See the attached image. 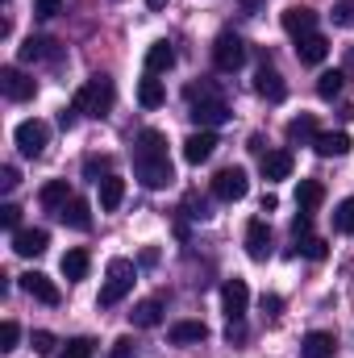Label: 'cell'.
Wrapping results in <instances>:
<instances>
[{
	"mask_svg": "<svg viewBox=\"0 0 354 358\" xmlns=\"http://www.w3.org/2000/svg\"><path fill=\"white\" fill-rule=\"evenodd\" d=\"M246 192H250V179H246L242 167H225V171H217V179H213V196H217V200H225V204L242 200Z\"/></svg>",
	"mask_w": 354,
	"mask_h": 358,
	"instance_id": "obj_7",
	"label": "cell"
},
{
	"mask_svg": "<svg viewBox=\"0 0 354 358\" xmlns=\"http://www.w3.org/2000/svg\"><path fill=\"white\" fill-rule=\"evenodd\" d=\"M84 176L100 183V176H108V159H96V155H92V159H84Z\"/></svg>",
	"mask_w": 354,
	"mask_h": 358,
	"instance_id": "obj_39",
	"label": "cell"
},
{
	"mask_svg": "<svg viewBox=\"0 0 354 358\" xmlns=\"http://www.w3.org/2000/svg\"><path fill=\"white\" fill-rule=\"evenodd\" d=\"M59 221H63V225H71V229H92L88 200H80V196H71V200L63 204V213H59Z\"/></svg>",
	"mask_w": 354,
	"mask_h": 358,
	"instance_id": "obj_23",
	"label": "cell"
},
{
	"mask_svg": "<svg viewBox=\"0 0 354 358\" xmlns=\"http://www.w3.org/2000/svg\"><path fill=\"white\" fill-rule=\"evenodd\" d=\"M163 100H167V92H163L159 80H142V84H138V104H142V108H159Z\"/></svg>",
	"mask_w": 354,
	"mask_h": 358,
	"instance_id": "obj_31",
	"label": "cell"
},
{
	"mask_svg": "<svg viewBox=\"0 0 354 358\" xmlns=\"http://www.w3.org/2000/svg\"><path fill=\"white\" fill-rule=\"evenodd\" d=\"M246 55H250V46H246L238 34H221V38L213 42V67L225 71V76H234V71L246 63Z\"/></svg>",
	"mask_w": 354,
	"mask_h": 358,
	"instance_id": "obj_5",
	"label": "cell"
},
{
	"mask_svg": "<svg viewBox=\"0 0 354 358\" xmlns=\"http://www.w3.org/2000/svg\"><path fill=\"white\" fill-rule=\"evenodd\" d=\"M213 150H217V134H213V129H200V134H192V138L183 142V159H187V163H208Z\"/></svg>",
	"mask_w": 354,
	"mask_h": 358,
	"instance_id": "obj_18",
	"label": "cell"
},
{
	"mask_svg": "<svg viewBox=\"0 0 354 358\" xmlns=\"http://www.w3.org/2000/svg\"><path fill=\"white\" fill-rule=\"evenodd\" d=\"M346 88V71H321V80H317V96L321 100H338Z\"/></svg>",
	"mask_w": 354,
	"mask_h": 358,
	"instance_id": "obj_29",
	"label": "cell"
},
{
	"mask_svg": "<svg viewBox=\"0 0 354 358\" xmlns=\"http://www.w3.org/2000/svg\"><path fill=\"white\" fill-rule=\"evenodd\" d=\"M121 200H125V179L104 176L100 179V208H117Z\"/></svg>",
	"mask_w": 354,
	"mask_h": 358,
	"instance_id": "obj_28",
	"label": "cell"
},
{
	"mask_svg": "<svg viewBox=\"0 0 354 358\" xmlns=\"http://www.w3.org/2000/svg\"><path fill=\"white\" fill-rule=\"evenodd\" d=\"M55 346H59V342H55V334H46V329H38V334H34V350H38V355H55Z\"/></svg>",
	"mask_w": 354,
	"mask_h": 358,
	"instance_id": "obj_41",
	"label": "cell"
},
{
	"mask_svg": "<svg viewBox=\"0 0 354 358\" xmlns=\"http://www.w3.org/2000/svg\"><path fill=\"white\" fill-rule=\"evenodd\" d=\"M21 287H25L34 300H42V304H59V300H63L59 283H55L50 275H42V271H29V275H21Z\"/></svg>",
	"mask_w": 354,
	"mask_h": 358,
	"instance_id": "obj_12",
	"label": "cell"
},
{
	"mask_svg": "<svg viewBox=\"0 0 354 358\" xmlns=\"http://www.w3.org/2000/svg\"><path fill=\"white\" fill-rule=\"evenodd\" d=\"M255 92L263 96V100H271V104H279L283 96H288V84H283V76L275 71V67H259V76H255Z\"/></svg>",
	"mask_w": 354,
	"mask_h": 358,
	"instance_id": "obj_16",
	"label": "cell"
},
{
	"mask_svg": "<svg viewBox=\"0 0 354 358\" xmlns=\"http://www.w3.org/2000/svg\"><path fill=\"white\" fill-rule=\"evenodd\" d=\"M334 355H338V338H334V334H325V329L304 334V342H300V358H334Z\"/></svg>",
	"mask_w": 354,
	"mask_h": 358,
	"instance_id": "obj_15",
	"label": "cell"
},
{
	"mask_svg": "<svg viewBox=\"0 0 354 358\" xmlns=\"http://www.w3.org/2000/svg\"><path fill=\"white\" fill-rule=\"evenodd\" d=\"M129 321H134L138 329H155V325H163V300H159V296L142 300V304L129 313Z\"/></svg>",
	"mask_w": 354,
	"mask_h": 358,
	"instance_id": "obj_22",
	"label": "cell"
},
{
	"mask_svg": "<svg viewBox=\"0 0 354 358\" xmlns=\"http://www.w3.org/2000/svg\"><path fill=\"white\" fill-rule=\"evenodd\" d=\"M279 308H283V300H279V296H263V313H267V317H275Z\"/></svg>",
	"mask_w": 354,
	"mask_h": 358,
	"instance_id": "obj_46",
	"label": "cell"
},
{
	"mask_svg": "<svg viewBox=\"0 0 354 358\" xmlns=\"http://www.w3.org/2000/svg\"><path fill=\"white\" fill-rule=\"evenodd\" d=\"M313 150L321 159H342V155H351V134H317Z\"/></svg>",
	"mask_w": 354,
	"mask_h": 358,
	"instance_id": "obj_21",
	"label": "cell"
},
{
	"mask_svg": "<svg viewBox=\"0 0 354 358\" xmlns=\"http://www.w3.org/2000/svg\"><path fill=\"white\" fill-rule=\"evenodd\" d=\"M134 171L146 187H167L176 179V167L167 159V138L159 129H142L138 134V150H134Z\"/></svg>",
	"mask_w": 354,
	"mask_h": 358,
	"instance_id": "obj_1",
	"label": "cell"
},
{
	"mask_svg": "<svg viewBox=\"0 0 354 358\" xmlns=\"http://www.w3.org/2000/svg\"><path fill=\"white\" fill-rule=\"evenodd\" d=\"M113 100H117L113 80H108V76H92L88 84L76 92V100H71V104H76L80 113H88V117H104V113L113 108Z\"/></svg>",
	"mask_w": 354,
	"mask_h": 358,
	"instance_id": "obj_3",
	"label": "cell"
},
{
	"mask_svg": "<svg viewBox=\"0 0 354 358\" xmlns=\"http://www.w3.org/2000/svg\"><path fill=\"white\" fill-rule=\"evenodd\" d=\"M17 183H21V176H17V167H4V171H0V192H13Z\"/></svg>",
	"mask_w": 354,
	"mask_h": 358,
	"instance_id": "obj_44",
	"label": "cell"
},
{
	"mask_svg": "<svg viewBox=\"0 0 354 358\" xmlns=\"http://www.w3.org/2000/svg\"><path fill=\"white\" fill-rule=\"evenodd\" d=\"M176 67V46L171 42H155L150 50H146V71L150 76H163V71H171Z\"/></svg>",
	"mask_w": 354,
	"mask_h": 358,
	"instance_id": "obj_19",
	"label": "cell"
},
{
	"mask_svg": "<svg viewBox=\"0 0 354 358\" xmlns=\"http://www.w3.org/2000/svg\"><path fill=\"white\" fill-rule=\"evenodd\" d=\"M17 55H21V63H42V59H46V63H59V59H63V50H59L55 38H25Z\"/></svg>",
	"mask_w": 354,
	"mask_h": 358,
	"instance_id": "obj_10",
	"label": "cell"
},
{
	"mask_svg": "<svg viewBox=\"0 0 354 358\" xmlns=\"http://www.w3.org/2000/svg\"><path fill=\"white\" fill-rule=\"evenodd\" d=\"M221 304H225V317H229V321H242V317H246V304H250V287H246V279H225V287H221Z\"/></svg>",
	"mask_w": 354,
	"mask_h": 358,
	"instance_id": "obj_8",
	"label": "cell"
},
{
	"mask_svg": "<svg viewBox=\"0 0 354 358\" xmlns=\"http://www.w3.org/2000/svg\"><path fill=\"white\" fill-rule=\"evenodd\" d=\"M346 71H354V46L346 50Z\"/></svg>",
	"mask_w": 354,
	"mask_h": 358,
	"instance_id": "obj_48",
	"label": "cell"
},
{
	"mask_svg": "<svg viewBox=\"0 0 354 358\" xmlns=\"http://www.w3.org/2000/svg\"><path fill=\"white\" fill-rule=\"evenodd\" d=\"M334 229H338V234H354V196L338 204V213H334Z\"/></svg>",
	"mask_w": 354,
	"mask_h": 358,
	"instance_id": "obj_33",
	"label": "cell"
},
{
	"mask_svg": "<svg viewBox=\"0 0 354 358\" xmlns=\"http://www.w3.org/2000/svg\"><path fill=\"white\" fill-rule=\"evenodd\" d=\"M183 213H187V217H196V221H204V217H208V204H204V196L187 192V196H183Z\"/></svg>",
	"mask_w": 354,
	"mask_h": 358,
	"instance_id": "obj_36",
	"label": "cell"
},
{
	"mask_svg": "<svg viewBox=\"0 0 354 358\" xmlns=\"http://www.w3.org/2000/svg\"><path fill=\"white\" fill-rule=\"evenodd\" d=\"M275 208H279V200H275V192H267L263 196V213H275Z\"/></svg>",
	"mask_w": 354,
	"mask_h": 358,
	"instance_id": "obj_47",
	"label": "cell"
},
{
	"mask_svg": "<svg viewBox=\"0 0 354 358\" xmlns=\"http://www.w3.org/2000/svg\"><path fill=\"white\" fill-rule=\"evenodd\" d=\"M17 338H21V329H17V321H4V325H0V355H8V350H17Z\"/></svg>",
	"mask_w": 354,
	"mask_h": 358,
	"instance_id": "obj_37",
	"label": "cell"
},
{
	"mask_svg": "<svg viewBox=\"0 0 354 358\" xmlns=\"http://www.w3.org/2000/svg\"><path fill=\"white\" fill-rule=\"evenodd\" d=\"M59 358H96V342H92V338H71V342L59 350Z\"/></svg>",
	"mask_w": 354,
	"mask_h": 358,
	"instance_id": "obj_32",
	"label": "cell"
},
{
	"mask_svg": "<svg viewBox=\"0 0 354 358\" xmlns=\"http://www.w3.org/2000/svg\"><path fill=\"white\" fill-rule=\"evenodd\" d=\"M88 263H92L88 250H67V255H63V275L76 283V279H84V275H88Z\"/></svg>",
	"mask_w": 354,
	"mask_h": 358,
	"instance_id": "obj_30",
	"label": "cell"
},
{
	"mask_svg": "<svg viewBox=\"0 0 354 358\" xmlns=\"http://www.w3.org/2000/svg\"><path fill=\"white\" fill-rule=\"evenodd\" d=\"M59 8H63V0H34V13H38L42 21H46V17H55Z\"/></svg>",
	"mask_w": 354,
	"mask_h": 358,
	"instance_id": "obj_43",
	"label": "cell"
},
{
	"mask_svg": "<svg viewBox=\"0 0 354 358\" xmlns=\"http://www.w3.org/2000/svg\"><path fill=\"white\" fill-rule=\"evenodd\" d=\"M225 338H229V346H234V342H242V338H246V325H242V321H229Z\"/></svg>",
	"mask_w": 354,
	"mask_h": 358,
	"instance_id": "obj_45",
	"label": "cell"
},
{
	"mask_svg": "<svg viewBox=\"0 0 354 358\" xmlns=\"http://www.w3.org/2000/svg\"><path fill=\"white\" fill-rule=\"evenodd\" d=\"M46 246H50L46 229H17L13 234V255H21V259H38V255H46Z\"/></svg>",
	"mask_w": 354,
	"mask_h": 358,
	"instance_id": "obj_11",
	"label": "cell"
},
{
	"mask_svg": "<svg viewBox=\"0 0 354 358\" xmlns=\"http://www.w3.org/2000/svg\"><path fill=\"white\" fill-rule=\"evenodd\" d=\"M292 234H296V242H300V238H309V234H313V213H296Z\"/></svg>",
	"mask_w": 354,
	"mask_h": 358,
	"instance_id": "obj_40",
	"label": "cell"
},
{
	"mask_svg": "<svg viewBox=\"0 0 354 358\" xmlns=\"http://www.w3.org/2000/svg\"><path fill=\"white\" fill-rule=\"evenodd\" d=\"M271 250H275V242H271L267 221H250V225H246V255H250L255 263H267Z\"/></svg>",
	"mask_w": 354,
	"mask_h": 358,
	"instance_id": "obj_13",
	"label": "cell"
},
{
	"mask_svg": "<svg viewBox=\"0 0 354 358\" xmlns=\"http://www.w3.org/2000/svg\"><path fill=\"white\" fill-rule=\"evenodd\" d=\"M288 176H292V150H267L263 179H288Z\"/></svg>",
	"mask_w": 354,
	"mask_h": 358,
	"instance_id": "obj_27",
	"label": "cell"
},
{
	"mask_svg": "<svg viewBox=\"0 0 354 358\" xmlns=\"http://www.w3.org/2000/svg\"><path fill=\"white\" fill-rule=\"evenodd\" d=\"M283 29H288L292 38L317 34V13H313V8H304V4H292V8L283 13Z\"/></svg>",
	"mask_w": 354,
	"mask_h": 358,
	"instance_id": "obj_17",
	"label": "cell"
},
{
	"mask_svg": "<svg viewBox=\"0 0 354 358\" xmlns=\"http://www.w3.org/2000/svg\"><path fill=\"white\" fill-rule=\"evenodd\" d=\"M0 92H4L8 100H17V104H21V100H29V96L38 92V84H34L21 67H0Z\"/></svg>",
	"mask_w": 354,
	"mask_h": 358,
	"instance_id": "obj_9",
	"label": "cell"
},
{
	"mask_svg": "<svg viewBox=\"0 0 354 358\" xmlns=\"http://www.w3.org/2000/svg\"><path fill=\"white\" fill-rule=\"evenodd\" d=\"M183 96H187V117H192L200 129H217V125L229 121V104H225V96H221V88H217L213 80L187 84Z\"/></svg>",
	"mask_w": 354,
	"mask_h": 358,
	"instance_id": "obj_2",
	"label": "cell"
},
{
	"mask_svg": "<svg viewBox=\"0 0 354 358\" xmlns=\"http://www.w3.org/2000/svg\"><path fill=\"white\" fill-rule=\"evenodd\" d=\"M146 4H150V8H167V0H146Z\"/></svg>",
	"mask_w": 354,
	"mask_h": 358,
	"instance_id": "obj_50",
	"label": "cell"
},
{
	"mask_svg": "<svg viewBox=\"0 0 354 358\" xmlns=\"http://www.w3.org/2000/svg\"><path fill=\"white\" fill-rule=\"evenodd\" d=\"M0 225H4V229H13V234H17V225H21V208H17V204H8V200H4V204H0Z\"/></svg>",
	"mask_w": 354,
	"mask_h": 358,
	"instance_id": "obj_38",
	"label": "cell"
},
{
	"mask_svg": "<svg viewBox=\"0 0 354 358\" xmlns=\"http://www.w3.org/2000/svg\"><path fill=\"white\" fill-rule=\"evenodd\" d=\"M334 25H342V29H354V0H334Z\"/></svg>",
	"mask_w": 354,
	"mask_h": 358,
	"instance_id": "obj_35",
	"label": "cell"
},
{
	"mask_svg": "<svg viewBox=\"0 0 354 358\" xmlns=\"http://www.w3.org/2000/svg\"><path fill=\"white\" fill-rule=\"evenodd\" d=\"M108 358H138V350H134V342H129V338H117V342H113V350H108Z\"/></svg>",
	"mask_w": 354,
	"mask_h": 358,
	"instance_id": "obj_42",
	"label": "cell"
},
{
	"mask_svg": "<svg viewBox=\"0 0 354 358\" xmlns=\"http://www.w3.org/2000/svg\"><path fill=\"white\" fill-rule=\"evenodd\" d=\"M296 255H304V259H325L330 250H325V242H321V238H313V234H309V238H300V242H296Z\"/></svg>",
	"mask_w": 354,
	"mask_h": 358,
	"instance_id": "obj_34",
	"label": "cell"
},
{
	"mask_svg": "<svg viewBox=\"0 0 354 358\" xmlns=\"http://www.w3.org/2000/svg\"><path fill=\"white\" fill-rule=\"evenodd\" d=\"M134 279H138V267L129 263V259H113L108 263V279H104V287H100V308H113L117 300H125L129 296V287H134Z\"/></svg>",
	"mask_w": 354,
	"mask_h": 358,
	"instance_id": "obj_4",
	"label": "cell"
},
{
	"mask_svg": "<svg viewBox=\"0 0 354 358\" xmlns=\"http://www.w3.org/2000/svg\"><path fill=\"white\" fill-rule=\"evenodd\" d=\"M321 200H325V187H321L317 179H300V187H296V208H300V213H317Z\"/></svg>",
	"mask_w": 354,
	"mask_h": 358,
	"instance_id": "obj_25",
	"label": "cell"
},
{
	"mask_svg": "<svg viewBox=\"0 0 354 358\" xmlns=\"http://www.w3.org/2000/svg\"><path fill=\"white\" fill-rule=\"evenodd\" d=\"M325 55H330V42H325V34H304V38H296V59H300L304 67H317V63H325Z\"/></svg>",
	"mask_w": 354,
	"mask_h": 358,
	"instance_id": "obj_14",
	"label": "cell"
},
{
	"mask_svg": "<svg viewBox=\"0 0 354 358\" xmlns=\"http://www.w3.org/2000/svg\"><path fill=\"white\" fill-rule=\"evenodd\" d=\"M167 338H171L176 346H196V342H204V338H208V329H204L200 321H176V325L167 329Z\"/></svg>",
	"mask_w": 354,
	"mask_h": 358,
	"instance_id": "obj_26",
	"label": "cell"
},
{
	"mask_svg": "<svg viewBox=\"0 0 354 358\" xmlns=\"http://www.w3.org/2000/svg\"><path fill=\"white\" fill-rule=\"evenodd\" d=\"M259 4H263V0H246V13H255V8H259Z\"/></svg>",
	"mask_w": 354,
	"mask_h": 358,
	"instance_id": "obj_49",
	"label": "cell"
},
{
	"mask_svg": "<svg viewBox=\"0 0 354 358\" xmlns=\"http://www.w3.org/2000/svg\"><path fill=\"white\" fill-rule=\"evenodd\" d=\"M38 200H42V208H50V213H63V204L71 200V187H67V179H50V183L38 192Z\"/></svg>",
	"mask_w": 354,
	"mask_h": 358,
	"instance_id": "obj_24",
	"label": "cell"
},
{
	"mask_svg": "<svg viewBox=\"0 0 354 358\" xmlns=\"http://www.w3.org/2000/svg\"><path fill=\"white\" fill-rule=\"evenodd\" d=\"M13 138H17V150H21L25 159H38V155L46 150V142H50V125H46V121H21Z\"/></svg>",
	"mask_w": 354,
	"mask_h": 358,
	"instance_id": "obj_6",
	"label": "cell"
},
{
	"mask_svg": "<svg viewBox=\"0 0 354 358\" xmlns=\"http://www.w3.org/2000/svg\"><path fill=\"white\" fill-rule=\"evenodd\" d=\"M288 142H300V146H313L317 142V117L313 113H300L288 121Z\"/></svg>",
	"mask_w": 354,
	"mask_h": 358,
	"instance_id": "obj_20",
	"label": "cell"
}]
</instances>
